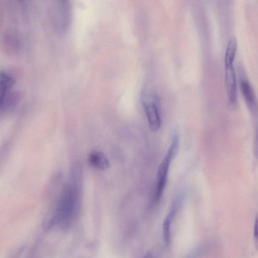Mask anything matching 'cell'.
<instances>
[{"label": "cell", "instance_id": "obj_4", "mask_svg": "<svg viewBox=\"0 0 258 258\" xmlns=\"http://www.w3.org/2000/svg\"><path fill=\"white\" fill-rule=\"evenodd\" d=\"M50 8L51 21L56 32L64 33L68 31L72 18V8L70 2L54 1Z\"/></svg>", "mask_w": 258, "mask_h": 258}, {"label": "cell", "instance_id": "obj_6", "mask_svg": "<svg viewBox=\"0 0 258 258\" xmlns=\"http://www.w3.org/2000/svg\"><path fill=\"white\" fill-rule=\"evenodd\" d=\"M225 82L228 102L233 104L236 99V80L233 66L225 68Z\"/></svg>", "mask_w": 258, "mask_h": 258}, {"label": "cell", "instance_id": "obj_3", "mask_svg": "<svg viewBox=\"0 0 258 258\" xmlns=\"http://www.w3.org/2000/svg\"><path fill=\"white\" fill-rule=\"evenodd\" d=\"M142 103L150 129L153 132L157 131L161 124L158 96L151 88L146 87L142 92Z\"/></svg>", "mask_w": 258, "mask_h": 258}, {"label": "cell", "instance_id": "obj_5", "mask_svg": "<svg viewBox=\"0 0 258 258\" xmlns=\"http://www.w3.org/2000/svg\"><path fill=\"white\" fill-rule=\"evenodd\" d=\"M240 89L246 104L251 112L256 113L258 111V104L253 88L248 81L243 78L240 81Z\"/></svg>", "mask_w": 258, "mask_h": 258}, {"label": "cell", "instance_id": "obj_2", "mask_svg": "<svg viewBox=\"0 0 258 258\" xmlns=\"http://www.w3.org/2000/svg\"><path fill=\"white\" fill-rule=\"evenodd\" d=\"M179 146V138L177 134L174 135L171 143L163 159L159 166L156 184L154 194V201L158 202L162 198L166 187L168 173L171 162L177 153Z\"/></svg>", "mask_w": 258, "mask_h": 258}, {"label": "cell", "instance_id": "obj_9", "mask_svg": "<svg viewBox=\"0 0 258 258\" xmlns=\"http://www.w3.org/2000/svg\"><path fill=\"white\" fill-rule=\"evenodd\" d=\"M14 84V80L7 73L4 72L1 73V99L3 100L11 95V89Z\"/></svg>", "mask_w": 258, "mask_h": 258}, {"label": "cell", "instance_id": "obj_1", "mask_svg": "<svg viewBox=\"0 0 258 258\" xmlns=\"http://www.w3.org/2000/svg\"><path fill=\"white\" fill-rule=\"evenodd\" d=\"M81 171L78 164L73 166L71 179L63 188L52 215L47 221V227L55 224L68 226L75 216L80 201Z\"/></svg>", "mask_w": 258, "mask_h": 258}, {"label": "cell", "instance_id": "obj_10", "mask_svg": "<svg viewBox=\"0 0 258 258\" xmlns=\"http://www.w3.org/2000/svg\"><path fill=\"white\" fill-rule=\"evenodd\" d=\"M237 49V40L234 36L229 39L224 57L225 68L233 66L236 52Z\"/></svg>", "mask_w": 258, "mask_h": 258}, {"label": "cell", "instance_id": "obj_7", "mask_svg": "<svg viewBox=\"0 0 258 258\" xmlns=\"http://www.w3.org/2000/svg\"><path fill=\"white\" fill-rule=\"evenodd\" d=\"M181 197L178 196L172 204L170 210L165 219L163 224V236L165 243L168 244L170 240V228L171 221L181 203Z\"/></svg>", "mask_w": 258, "mask_h": 258}, {"label": "cell", "instance_id": "obj_12", "mask_svg": "<svg viewBox=\"0 0 258 258\" xmlns=\"http://www.w3.org/2000/svg\"><path fill=\"white\" fill-rule=\"evenodd\" d=\"M253 151L255 156L258 158V125L256 126L255 131Z\"/></svg>", "mask_w": 258, "mask_h": 258}, {"label": "cell", "instance_id": "obj_11", "mask_svg": "<svg viewBox=\"0 0 258 258\" xmlns=\"http://www.w3.org/2000/svg\"><path fill=\"white\" fill-rule=\"evenodd\" d=\"M253 230V238L254 245L258 250V214L256 215L255 218Z\"/></svg>", "mask_w": 258, "mask_h": 258}, {"label": "cell", "instance_id": "obj_8", "mask_svg": "<svg viewBox=\"0 0 258 258\" xmlns=\"http://www.w3.org/2000/svg\"><path fill=\"white\" fill-rule=\"evenodd\" d=\"M88 160L90 164L93 167L102 170H106L110 166L109 160L106 156L100 151H94L92 152L89 154Z\"/></svg>", "mask_w": 258, "mask_h": 258}]
</instances>
